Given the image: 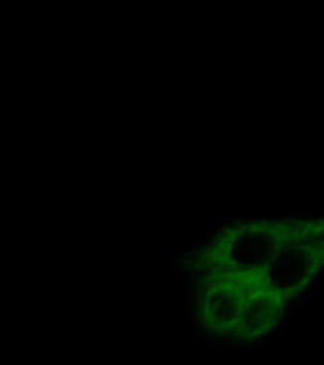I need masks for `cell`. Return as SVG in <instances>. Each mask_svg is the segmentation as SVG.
I'll return each instance as SVG.
<instances>
[{
  "instance_id": "cell-1",
  "label": "cell",
  "mask_w": 324,
  "mask_h": 365,
  "mask_svg": "<svg viewBox=\"0 0 324 365\" xmlns=\"http://www.w3.org/2000/svg\"><path fill=\"white\" fill-rule=\"evenodd\" d=\"M324 235V217H269L229 223L211 235L187 262L193 277L209 272L254 274L293 242Z\"/></svg>"
},
{
  "instance_id": "cell-3",
  "label": "cell",
  "mask_w": 324,
  "mask_h": 365,
  "mask_svg": "<svg viewBox=\"0 0 324 365\" xmlns=\"http://www.w3.org/2000/svg\"><path fill=\"white\" fill-rule=\"evenodd\" d=\"M291 302L268 287L249 286L231 341L250 344L263 340L283 322Z\"/></svg>"
},
{
  "instance_id": "cell-2",
  "label": "cell",
  "mask_w": 324,
  "mask_h": 365,
  "mask_svg": "<svg viewBox=\"0 0 324 365\" xmlns=\"http://www.w3.org/2000/svg\"><path fill=\"white\" fill-rule=\"evenodd\" d=\"M324 271V235L287 246L260 272L241 274L249 286L268 287L291 304L306 292ZM234 274V272H231Z\"/></svg>"
}]
</instances>
